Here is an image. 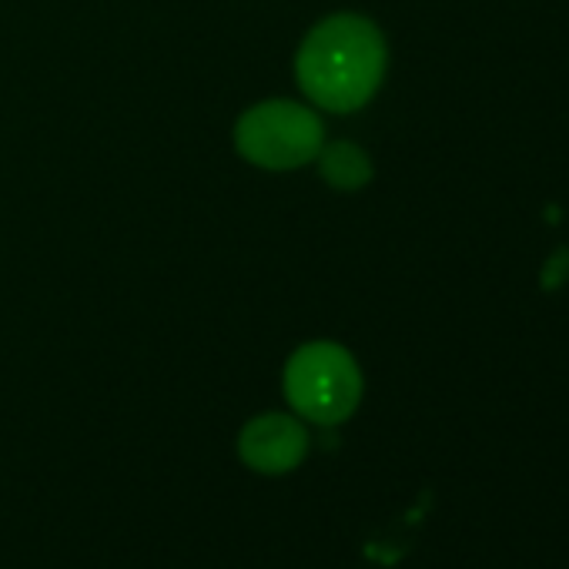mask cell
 Returning <instances> with one entry per match:
<instances>
[{
  "label": "cell",
  "instance_id": "cell-2",
  "mask_svg": "<svg viewBox=\"0 0 569 569\" xmlns=\"http://www.w3.org/2000/svg\"><path fill=\"white\" fill-rule=\"evenodd\" d=\"M284 399L316 426H339L362 402V369L349 349L309 342L284 366Z\"/></svg>",
  "mask_w": 569,
  "mask_h": 569
},
{
  "label": "cell",
  "instance_id": "cell-3",
  "mask_svg": "<svg viewBox=\"0 0 569 569\" xmlns=\"http://www.w3.org/2000/svg\"><path fill=\"white\" fill-rule=\"evenodd\" d=\"M326 128L316 111L296 101H264L234 124V148L264 171H292L319 158Z\"/></svg>",
  "mask_w": 569,
  "mask_h": 569
},
{
  "label": "cell",
  "instance_id": "cell-1",
  "mask_svg": "<svg viewBox=\"0 0 569 569\" xmlns=\"http://www.w3.org/2000/svg\"><path fill=\"white\" fill-rule=\"evenodd\" d=\"M386 64L389 48L382 31L362 14H336L312 28L299 51L296 74L319 108L349 114L376 98Z\"/></svg>",
  "mask_w": 569,
  "mask_h": 569
},
{
  "label": "cell",
  "instance_id": "cell-5",
  "mask_svg": "<svg viewBox=\"0 0 569 569\" xmlns=\"http://www.w3.org/2000/svg\"><path fill=\"white\" fill-rule=\"evenodd\" d=\"M319 171L336 191H359L372 181L369 154L352 141H332L319 151Z\"/></svg>",
  "mask_w": 569,
  "mask_h": 569
},
{
  "label": "cell",
  "instance_id": "cell-4",
  "mask_svg": "<svg viewBox=\"0 0 569 569\" xmlns=\"http://www.w3.org/2000/svg\"><path fill=\"white\" fill-rule=\"evenodd\" d=\"M238 456L248 469H254L261 476L292 472L309 456V432L296 416L264 412L241 429Z\"/></svg>",
  "mask_w": 569,
  "mask_h": 569
}]
</instances>
